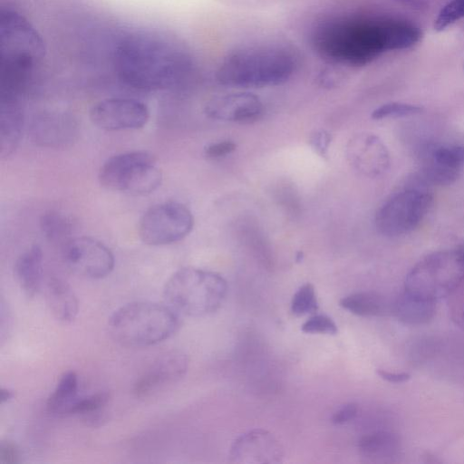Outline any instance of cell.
<instances>
[{"mask_svg": "<svg viewBox=\"0 0 464 464\" xmlns=\"http://www.w3.org/2000/svg\"><path fill=\"white\" fill-rule=\"evenodd\" d=\"M331 140L332 136L325 130H316L309 138L311 147L321 157H326Z\"/></svg>", "mask_w": 464, "mask_h": 464, "instance_id": "32", "label": "cell"}, {"mask_svg": "<svg viewBox=\"0 0 464 464\" xmlns=\"http://www.w3.org/2000/svg\"><path fill=\"white\" fill-rule=\"evenodd\" d=\"M110 394L98 392L87 396L79 397L71 409L70 414H92L102 410L109 401Z\"/></svg>", "mask_w": 464, "mask_h": 464, "instance_id": "29", "label": "cell"}, {"mask_svg": "<svg viewBox=\"0 0 464 464\" xmlns=\"http://www.w3.org/2000/svg\"><path fill=\"white\" fill-rule=\"evenodd\" d=\"M78 398V377L74 372H67L49 396L47 411L53 415H69Z\"/></svg>", "mask_w": 464, "mask_h": 464, "instance_id": "24", "label": "cell"}, {"mask_svg": "<svg viewBox=\"0 0 464 464\" xmlns=\"http://www.w3.org/2000/svg\"><path fill=\"white\" fill-rule=\"evenodd\" d=\"M306 334H324L334 335L338 328L334 320L325 314H316L306 320L301 326Z\"/></svg>", "mask_w": 464, "mask_h": 464, "instance_id": "31", "label": "cell"}, {"mask_svg": "<svg viewBox=\"0 0 464 464\" xmlns=\"http://www.w3.org/2000/svg\"><path fill=\"white\" fill-rule=\"evenodd\" d=\"M64 258L72 272L92 279L107 276L114 267L111 251L97 239L87 237L66 243Z\"/></svg>", "mask_w": 464, "mask_h": 464, "instance_id": "11", "label": "cell"}, {"mask_svg": "<svg viewBox=\"0 0 464 464\" xmlns=\"http://www.w3.org/2000/svg\"><path fill=\"white\" fill-rule=\"evenodd\" d=\"M179 314L169 305L139 301L122 305L110 317L111 337L128 347H142L160 343L179 330Z\"/></svg>", "mask_w": 464, "mask_h": 464, "instance_id": "5", "label": "cell"}, {"mask_svg": "<svg viewBox=\"0 0 464 464\" xmlns=\"http://www.w3.org/2000/svg\"><path fill=\"white\" fill-rule=\"evenodd\" d=\"M98 179L107 189L145 196L160 186L162 174L151 153L135 150L109 158L101 167Z\"/></svg>", "mask_w": 464, "mask_h": 464, "instance_id": "9", "label": "cell"}, {"mask_svg": "<svg viewBox=\"0 0 464 464\" xmlns=\"http://www.w3.org/2000/svg\"><path fill=\"white\" fill-rule=\"evenodd\" d=\"M358 412V407L355 403H348L336 411L333 417L332 422L335 425H343L353 420Z\"/></svg>", "mask_w": 464, "mask_h": 464, "instance_id": "33", "label": "cell"}, {"mask_svg": "<svg viewBox=\"0 0 464 464\" xmlns=\"http://www.w3.org/2000/svg\"><path fill=\"white\" fill-rule=\"evenodd\" d=\"M263 111L260 99L254 93L239 92L210 100L204 108L211 119L224 121H246L257 118Z\"/></svg>", "mask_w": 464, "mask_h": 464, "instance_id": "17", "label": "cell"}, {"mask_svg": "<svg viewBox=\"0 0 464 464\" xmlns=\"http://www.w3.org/2000/svg\"><path fill=\"white\" fill-rule=\"evenodd\" d=\"M190 210L179 202H164L149 208L139 223V235L150 246H165L187 237L193 228Z\"/></svg>", "mask_w": 464, "mask_h": 464, "instance_id": "10", "label": "cell"}, {"mask_svg": "<svg viewBox=\"0 0 464 464\" xmlns=\"http://www.w3.org/2000/svg\"><path fill=\"white\" fill-rule=\"evenodd\" d=\"M464 278V264L456 250L431 253L408 273L404 292L437 303L450 295Z\"/></svg>", "mask_w": 464, "mask_h": 464, "instance_id": "8", "label": "cell"}, {"mask_svg": "<svg viewBox=\"0 0 464 464\" xmlns=\"http://www.w3.org/2000/svg\"><path fill=\"white\" fill-rule=\"evenodd\" d=\"M340 305L359 316H385L392 314L393 301L382 294L366 291L344 296Z\"/></svg>", "mask_w": 464, "mask_h": 464, "instance_id": "22", "label": "cell"}, {"mask_svg": "<svg viewBox=\"0 0 464 464\" xmlns=\"http://www.w3.org/2000/svg\"><path fill=\"white\" fill-rule=\"evenodd\" d=\"M44 54V43L31 23L14 10L1 9L0 98L19 99L26 78Z\"/></svg>", "mask_w": 464, "mask_h": 464, "instance_id": "4", "label": "cell"}, {"mask_svg": "<svg viewBox=\"0 0 464 464\" xmlns=\"http://www.w3.org/2000/svg\"><path fill=\"white\" fill-rule=\"evenodd\" d=\"M19 450L16 445L11 441L0 443V464H14L18 462Z\"/></svg>", "mask_w": 464, "mask_h": 464, "instance_id": "35", "label": "cell"}, {"mask_svg": "<svg viewBox=\"0 0 464 464\" xmlns=\"http://www.w3.org/2000/svg\"><path fill=\"white\" fill-rule=\"evenodd\" d=\"M114 64L128 86L157 91L177 84L188 72L191 60L179 42L156 32H135L117 45Z\"/></svg>", "mask_w": 464, "mask_h": 464, "instance_id": "1", "label": "cell"}, {"mask_svg": "<svg viewBox=\"0 0 464 464\" xmlns=\"http://www.w3.org/2000/svg\"><path fill=\"white\" fill-rule=\"evenodd\" d=\"M422 108L418 105L403 102H388L376 108L372 112V118L382 120L386 118H398L420 113Z\"/></svg>", "mask_w": 464, "mask_h": 464, "instance_id": "28", "label": "cell"}, {"mask_svg": "<svg viewBox=\"0 0 464 464\" xmlns=\"http://www.w3.org/2000/svg\"><path fill=\"white\" fill-rule=\"evenodd\" d=\"M236 149V144L231 140H223L212 143L205 148V154L209 158H218L229 154Z\"/></svg>", "mask_w": 464, "mask_h": 464, "instance_id": "34", "label": "cell"}, {"mask_svg": "<svg viewBox=\"0 0 464 464\" xmlns=\"http://www.w3.org/2000/svg\"><path fill=\"white\" fill-rule=\"evenodd\" d=\"M46 301L58 321L71 323L75 319L79 310L78 300L66 282L58 278L51 279L46 287Z\"/></svg>", "mask_w": 464, "mask_h": 464, "instance_id": "20", "label": "cell"}, {"mask_svg": "<svg viewBox=\"0 0 464 464\" xmlns=\"http://www.w3.org/2000/svg\"><path fill=\"white\" fill-rule=\"evenodd\" d=\"M40 228L49 241L62 242L70 237L72 232V222L63 213L50 210L42 215Z\"/></svg>", "mask_w": 464, "mask_h": 464, "instance_id": "25", "label": "cell"}, {"mask_svg": "<svg viewBox=\"0 0 464 464\" xmlns=\"http://www.w3.org/2000/svg\"><path fill=\"white\" fill-rule=\"evenodd\" d=\"M227 293L226 280L218 274L195 267L176 271L166 282L163 294L168 305L178 314L192 317L218 310Z\"/></svg>", "mask_w": 464, "mask_h": 464, "instance_id": "6", "label": "cell"}, {"mask_svg": "<svg viewBox=\"0 0 464 464\" xmlns=\"http://www.w3.org/2000/svg\"><path fill=\"white\" fill-rule=\"evenodd\" d=\"M188 367V355L180 350L169 351L157 358L134 384L138 397H147L179 381Z\"/></svg>", "mask_w": 464, "mask_h": 464, "instance_id": "15", "label": "cell"}, {"mask_svg": "<svg viewBox=\"0 0 464 464\" xmlns=\"http://www.w3.org/2000/svg\"><path fill=\"white\" fill-rule=\"evenodd\" d=\"M28 133L32 141L38 146L64 148L76 140L79 125L71 114L44 111L31 119Z\"/></svg>", "mask_w": 464, "mask_h": 464, "instance_id": "13", "label": "cell"}, {"mask_svg": "<svg viewBox=\"0 0 464 464\" xmlns=\"http://www.w3.org/2000/svg\"><path fill=\"white\" fill-rule=\"evenodd\" d=\"M436 304L403 292L393 300L392 314L405 324L421 325L433 319Z\"/></svg>", "mask_w": 464, "mask_h": 464, "instance_id": "21", "label": "cell"}, {"mask_svg": "<svg viewBox=\"0 0 464 464\" xmlns=\"http://www.w3.org/2000/svg\"><path fill=\"white\" fill-rule=\"evenodd\" d=\"M349 163L367 177L383 173L389 166V153L382 141L374 134L358 133L346 145Z\"/></svg>", "mask_w": 464, "mask_h": 464, "instance_id": "16", "label": "cell"}, {"mask_svg": "<svg viewBox=\"0 0 464 464\" xmlns=\"http://www.w3.org/2000/svg\"><path fill=\"white\" fill-rule=\"evenodd\" d=\"M24 123L20 101L0 99V157L6 159L18 147Z\"/></svg>", "mask_w": 464, "mask_h": 464, "instance_id": "18", "label": "cell"}, {"mask_svg": "<svg viewBox=\"0 0 464 464\" xmlns=\"http://www.w3.org/2000/svg\"><path fill=\"white\" fill-rule=\"evenodd\" d=\"M14 276L28 297L38 293L43 276V253L39 246L34 245L19 256L14 264Z\"/></svg>", "mask_w": 464, "mask_h": 464, "instance_id": "19", "label": "cell"}, {"mask_svg": "<svg viewBox=\"0 0 464 464\" xmlns=\"http://www.w3.org/2000/svg\"><path fill=\"white\" fill-rule=\"evenodd\" d=\"M149 117L147 106L132 99H106L94 104L90 111L92 122L109 131L140 129Z\"/></svg>", "mask_w": 464, "mask_h": 464, "instance_id": "12", "label": "cell"}, {"mask_svg": "<svg viewBox=\"0 0 464 464\" xmlns=\"http://www.w3.org/2000/svg\"><path fill=\"white\" fill-rule=\"evenodd\" d=\"M14 396V392L12 390L2 388L0 391V401L4 403L13 399Z\"/></svg>", "mask_w": 464, "mask_h": 464, "instance_id": "37", "label": "cell"}, {"mask_svg": "<svg viewBox=\"0 0 464 464\" xmlns=\"http://www.w3.org/2000/svg\"><path fill=\"white\" fill-rule=\"evenodd\" d=\"M377 374L382 379L392 383H401L411 379V375L408 372H393L382 369H378Z\"/></svg>", "mask_w": 464, "mask_h": 464, "instance_id": "36", "label": "cell"}, {"mask_svg": "<svg viewBox=\"0 0 464 464\" xmlns=\"http://www.w3.org/2000/svg\"><path fill=\"white\" fill-rule=\"evenodd\" d=\"M400 449L399 437L389 431H376L367 434L358 441L360 455L372 462L392 459L398 454Z\"/></svg>", "mask_w": 464, "mask_h": 464, "instance_id": "23", "label": "cell"}, {"mask_svg": "<svg viewBox=\"0 0 464 464\" xmlns=\"http://www.w3.org/2000/svg\"><path fill=\"white\" fill-rule=\"evenodd\" d=\"M400 2H403L408 5H411L413 7H421L424 5V2L422 0H399Z\"/></svg>", "mask_w": 464, "mask_h": 464, "instance_id": "38", "label": "cell"}, {"mask_svg": "<svg viewBox=\"0 0 464 464\" xmlns=\"http://www.w3.org/2000/svg\"><path fill=\"white\" fill-rule=\"evenodd\" d=\"M297 65L294 50L283 44L245 46L228 53L217 71L222 85L237 88L276 86L288 81Z\"/></svg>", "mask_w": 464, "mask_h": 464, "instance_id": "3", "label": "cell"}, {"mask_svg": "<svg viewBox=\"0 0 464 464\" xmlns=\"http://www.w3.org/2000/svg\"><path fill=\"white\" fill-rule=\"evenodd\" d=\"M456 252L459 256V257L460 258V260L463 262L464 264V242H462L459 247L456 249Z\"/></svg>", "mask_w": 464, "mask_h": 464, "instance_id": "39", "label": "cell"}, {"mask_svg": "<svg viewBox=\"0 0 464 464\" xmlns=\"http://www.w3.org/2000/svg\"><path fill=\"white\" fill-rule=\"evenodd\" d=\"M430 187L419 174L413 176L379 208L375 215L377 230L387 237H398L415 229L431 206Z\"/></svg>", "mask_w": 464, "mask_h": 464, "instance_id": "7", "label": "cell"}, {"mask_svg": "<svg viewBox=\"0 0 464 464\" xmlns=\"http://www.w3.org/2000/svg\"><path fill=\"white\" fill-rule=\"evenodd\" d=\"M464 18V0H451L440 11L434 22V29L443 31L448 26Z\"/></svg>", "mask_w": 464, "mask_h": 464, "instance_id": "30", "label": "cell"}, {"mask_svg": "<svg viewBox=\"0 0 464 464\" xmlns=\"http://www.w3.org/2000/svg\"><path fill=\"white\" fill-rule=\"evenodd\" d=\"M427 157L435 162L457 171L464 168V146L442 145L429 149Z\"/></svg>", "mask_w": 464, "mask_h": 464, "instance_id": "26", "label": "cell"}, {"mask_svg": "<svg viewBox=\"0 0 464 464\" xmlns=\"http://www.w3.org/2000/svg\"><path fill=\"white\" fill-rule=\"evenodd\" d=\"M319 308L314 287L312 284L303 285L295 293L291 301V312L297 316L314 314Z\"/></svg>", "mask_w": 464, "mask_h": 464, "instance_id": "27", "label": "cell"}, {"mask_svg": "<svg viewBox=\"0 0 464 464\" xmlns=\"http://www.w3.org/2000/svg\"><path fill=\"white\" fill-rule=\"evenodd\" d=\"M229 457L233 463L273 464L282 461L284 450L271 432L255 429L242 434L233 442Z\"/></svg>", "mask_w": 464, "mask_h": 464, "instance_id": "14", "label": "cell"}, {"mask_svg": "<svg viewBox=\"0 0 464 464\" xmlns=\"http://www.w3.org/2000/svg\"><path fill=\"white\" fill-rule=\"evenodd\" d=\"M393 28V19L338 17L315 28L312 44L328 63L362 66L394 50Z\"/></svg>", "mask_w": 464, "mask_h": 464, "instance_id": "2", "label": "cell"}]
</instances>
